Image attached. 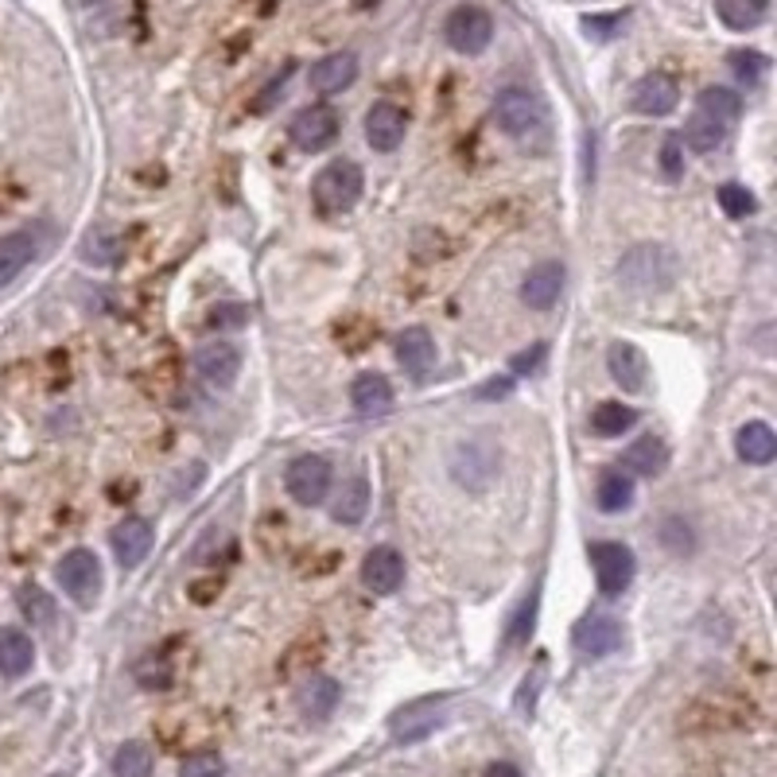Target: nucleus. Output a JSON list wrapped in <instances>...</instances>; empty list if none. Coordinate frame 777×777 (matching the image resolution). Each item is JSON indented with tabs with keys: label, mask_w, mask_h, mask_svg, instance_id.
I'll use <instances>...</instances> for the list:
<instances>
[{
	"label": "nucleus",
	"mask_w": 777,
	"mask_h": 777,
	"mask_svg": "<svg viewBox=\"0 0 777 777\" xmlns=\"http://www.w3.org/2000/svg\"><path fill=\"white\" fill-rule=\"evenodd\" d=\"M677 253L665 250V245H634L618 265V280L630 292H665V288L677 284Z\"/></svg>",
	"instance_id": "nucleus-1"
},
{
	"label": "nucleus",
	"mask_w": 777,
	"mask_h": 777,
	"mask_svg": "<svg viewBox=\"0 0 777 777\" xmlns=\"http://www.w3.org/2000/svg\"><path fill=\"white\" fill-rule=\"evenodd\" d=\"M494 121H498L501 133L513 136V141H529V136L545 133L548 109L533 89L506 86V89H498V98H494Z\"/></svg>",
	"instance_id": "nucleus-2"
},
{
	"label": "nucleus",
	"mask_w": 777,
	"mask_h": 777,
	"mask_svg": "<svg viewBox=\"0 0 777 777\" xmlns=\"http://www.w3.org/2000/svg\"><path fill=\"white\" fill-rule=\"evenodd\" d=\"M362 191H366V175H362V168L354 160L327 163L312 183L315 206H319L323 215H347V210H354Z\"/></svg>",
	"instance_id": "nucleus-3"
},
{
	"label": "nucleus",
	"mask_w": 777,
	"mask_h": 777,
	"mask_svg": "<svg viewBox=\"0 0 777 777\" xmlns=\"http://www.w3.org/2000/svg\"><path fill=\"white\" fill-rule=\"evenodd\" d=\"M59 587L71 595L78 607H94V599L101 595V563L89 548H71L54 568Z\"/></svg>",
	"instance_id": "nucleus-4"
},
{
	"label": "nucleus",
	"mask_w": 777,
	"mask_h": 777,
	"mask_svg": "<svg viewBox=\"0 0 777 777\" xmlns=\"http://www.w3.org/2000/svg\"><path fill=\"white\" fill-rule=\"evenodd\" d=\"M288 133H292V144L295 148H304V153H323V148H331L335 141H339L342 133V117L335 106H307L300 109V113L292 117V125H288Z\"/></svg>",
	"instance_id": "nucleus-5"
},
{
	"label": "nucleus",
	"mask_w": 777,
	"mask_h": 777,
	"mask_svg": "<svg viewBox=\"0 0 777 777\" xmlns=\"http://www.w3.org/2000/svg\"><path fill=\"white\" fill-rule=\"evenodd\" d=\"M591 556V568H595V580H599V591L603 595H622L630 583H634V553L630 545H618V541H595L587 548Z\"/></svg>",
	"instance_id": "nucleus-6"
},
{
	"label": "nucleus",
	"mask_w": 777,
	"mask_h": 777,
	"mask_svg": "<svg viewBox=\"0 0 777 777\" xmlns=\"http://www.w3.org/2000/svg\"><path fill=\"white\" fill-rule=\"evenodd\" d=\"M444 36H447V44H451V51L483 54L494 39V20H490V12L478 9V4H463V9H456L451 16H447Z\"/></svg>",
	"instance_id": "nucleus-7"
},
{
	"label": "nucleus",
	"mask_w": 777,
	"mask_h": 777,
	"mask_svg": "<svg viewBox=\"0 0 777 777\" xmlns=\"http://www.w3.org/2000/svg\"><path fill=\"white\" fill-rule=\"evenodd\" d=\"M444 715H447V696H424V700L404 704L401 712H393L389 727H393L397 742H421L444 727Z\"/></svg>",
	"instance_id": "nucleus-8"
},
{
	"label": "nucleus",
	"mask_w": 777,
	"mask_h": 777,
	"mask_svg": "<svg viewBox=\"0 0 777 777\" xmlns=\"http://www.w3.org/2000/svg\"><path fill=\"white\" fill-rule=\"evenodd\" d=\"M284 483H288V494H292L300 506H319V501H327V494H331V463L323 456H300L288 466Z\"/></svg>",
	"instance_id": "nucleus-9"
},
{
	"label": "nucleus",
	"mask_w": 777,
	"mask_h": 777,
	"mask_svg": "<svg viewBox=\"0 0 777 777\" xmlns=\"http://www.w3.org/2000/svg\"><path fill=\"white\" fill-rule=\"evenodd\" d=\"M195 374L203 377L210 389H230L242 374V350L233 342H206V347L195 350Z\"/></svg>",
	"instance_id": "nucleus-10"
},
{
	"label": "nucleus",
	"mask_w": 777,
	"mask_h": 777,
	"mask_svg": "<svg viewBox=\"0 0 777 777\" xmlns=\"http://www.w3.org/2000/svg\"><path fill=\"white\" fill-rule=\"evenodd\" d=\"M409 133V117L397 101H374L366 113V141L374 153H397Z\"/></svg>",
	"instance_id": "nucleus-11"
},
{
	"label": "nucleus",
	"mask_w": 777,
	"mask_h": 777,
	"mask_svg": "<svg viewBox=\"0 0 777 777\" xmlns=\"http://www.w3.org/2000/svg\"><path fill=\"white\" fill-rule=\"evenodd\" d=\"M563 280H568V272H563V260H536L533 268H529L525 284H521V300H525L533 312H548V307L560 304V292H563Z\"/></svg>",
	"instance_id": "nucleus-12"
},
{
	"label": "nucleus",
	"mask_w": 777,
	"mask_h": 777,
	"mask_svg": "<svg viewBox=\"0 0 777 777\" xmlns=\"http://www.w3.org/2000/svg\"><path fill=\"white\" fill-rule=\"evenodd\" d=\"M680 101V82L672 78L669 71H653L645 78H638L634 94H630V106L642 117H665L672 113Z\"/></svg>",
	"instance_id": "nucleus-13"
},
{
	"label": "nucleus",
	"mask_w": 777,
	"mask_h": 777,
	"mask_svg": "<svg viewBox=\"0 0 777 777\" xmlns=\"http://www.w3.org/2000/svg\"><path fill=\"white\" fill-rule=\"evenodd\" d=\"M362 583H366L374 595H397L404 583V556L389 545L369 548L366 560H362Z\"/></svg>",
	"instance_id": "nucleus-14"
},
{
	"label": "nucleus",
	"mask_w": 777,
	"mask_h": 777,
	"mask_svg": "<svg viewBox=\"0 0 777 777\" xmlns=\"http://www.w3.org/2000/svg\"><path fill=\"white\" fill-rule=\"evenodd\" d=\"M436 339H432L424 327H404L401 335H397V362H401V369L409 377H416V381H424V377L436 369Z\"/></svg>",
	"instance_id": "nucleus-15"
},
{
	"label": "nucleus",
	"mask_w": 777,
	"mask_h": 777,
	"mask_svg": "<svg viewBox=\"0 0 777 777\" xmlns=\"http://www.w3.org/2000/svg\"><path fill=\"white\" fill-rule=\"evenodd\" d=\"M153 521H144V518H125V521H117L113 525V556H117V563L121 568H141L144 563V556L153 553Z\"/></svg>",
	"instance_id": "nucleus-16"
},
{
	"label": "nucleus",
	"mask_w": 777,
	"mask_h": 777,
	"mask_svg": "<svg viewBox=\"0 0 777 777\" xmlns=\"http://www.w3.org/2000/svg\"><path fill=\"white\" fill-rule=\"evenodd\" d=\"M357 78V54L354 51H335V54H323L319 63L307 71V82H312L315 94H342L347 86H354Z\"/></svg>",
	"instance_id": "nucleus-17"
},
{
	"label": "nucleus",
	"mask_w": 777,
	"mask_h": 777,
	"mask_svg": "<svg viewBox=\"0 0 777 777\" xmlns=\"http://www.w3.org/2000/svg\"><path fill=\"white\" fill-rule=\"evenodd\" d=\"M607 369L626 393H645V381H649V362L645 354L634 347V342H610L607 350Z\"/></svg>",
	"instance_id": "nucleus-18"
},
{
	"label": "nucleus",
	"mask_w": 777,
	"mask_h": 777,
	"mask_svg": "<svg viewBox=\"0 0 777 777\" xmlns=\"http://www.w3.org/2000/svg\"><path fill=\"white\" fill-rule=\"evenodd\" d=\"M339 700H342L339 680L327 677V672H312V677L300 684V712H304V719H312V724H327L335 715V707H339Z\"/></svg>",
	"instance_id": "nucleus-19"
},
{
	"label": "nucleus",
	"mask_w": 777,
	"mask_h": 777,
	"mask_svg": "<svg viewBox=\"0 0 777 777\" xmlns=\"http://www.w3.org/2000/svg\"><path fill=\"white\" fill-rule=\"evenodd\" d=\"M39 257V233L36 230H12L0 233V288L24 272Z\"/></svg>",
	"instance_id": "nucleus-20"
},
{
	"label": "nucleus",
	"mask_w": 777,
	"mask_h": 777,
	"mask_svg": "<svg viewBox=\"0 0 777 777\" xmlns=\"http://www.w3.org/2000/svg\"><path fill=\"white\" fill-rule=\"evenodd\" d=\"M622 645V626L610 615H591L575 626V649L583 657H610Z\"/></svg>",
	"instance_id": "nucleus-21"
},
{
	"label": "nucleus",
	"mask_w": 777,
	"mask_h": 777,
	"mask_svg": "<svg viewBox=\"0 0 777 777\" xmlns=\"http://www.w3.org/2000/svg\"><path fill=\"white\" fill-rule=\"evenodd\" d=\"M32 665H36V645H32V638H27L24 630L4 626V630H0V677L20 680L24 672H32Z\"/></svg>",
	"instance_id": "nucleus-22"
},
{
	"label": "nucleus",
	"mask_w": 777,
	"mask_h": 777,
	"mask_svg": "<svg viewBox=\"0 0 777 777\" xmlns=\"http://www.w3.org/2000/svg\"><path fill=\"white\" fill-rule=\"evenodd\" d=\"M350 401L362 416H389L393 412V385L381 374H362L350 385Z\"/></svg>",
	"instance_id": "nucleus-23"
},
{
	"label": "nucleus",
	"mask_w": 777,
	"mask_h": 777,
	"mask_svg": "<svg viewBox=\"0 0 777 777\" xmlns=\"http://www.w3.org/2000/svg\"><path fill=\"white\" fill-rule=\"evenodd\" d=\"M665 466H669V447L657 436H642L638 444H630L622 451V471L630 474V478H634V474L653 478V474H661Z\"/></svg>",
	"instance_id": "nucleus-24"
},
{
	"label": "nucleus",
	"mask_w": 777,
	"mask_h": 777,
	"mask_svg": "<svg viewBox=\"0 0 777 777\" xmlns=\"http://www.w3.org/2000/svg\"><path fill=\"white\" fill-rule=\"evenodd\" d=\"M734 447H739L742 463H751V466H769L777 459V436H774V428L762 421L742 424Z\"/></svg>",
	"instance_id": "nucleus-25"
},
{
	"label": "nucleus",
	"mask_w": 777,
	"mask_h": 777,
	"mask_svg": "<svg viewBox=\"0 0 777 777\" xmlns=\"http://www.w3.org/2000/svg\"><path fill=\"white\" fill-rule=\"evenodd\" d=\"M369 478L366 474H350L347 483H342V490L335 494V510L331 518L342 521V525H357V521H366L369 513Z\"/></svg>",
	"instance_id": "nucleus-26"
},
{
	"label": "nucleus",
	"mask_w": 777,
	"mask_h": 777,
	"mask_svg": "<svg viewBox=\"0 0 777 777\" xmlns=\"http://www.w3.org/2000/svg\"><path fill=\"white\" fill-rule=\"evenodd\" d=\"M715 16L731 32H754L769 16V0H715Z\"/></svg>",
	"instance_id": "nucleus-27"
},
{
	"label": "nucleus",
	"mask_w": 777,
	"mask_h": 777,
	"mask_svg": "<svg viewBox=\"0 0 777 777\" xmlns=\"http://www.w3.org/2000/svg\"><path fill=\"white\" fill-rule=\"evenodd\" d=\"M638 424V412L622 401H603L599 409L591 412V432L603 439H618Z\"/></svg>",
	"instance_id": "nucleus-28"
},
{
	"label": "nucleus",
	"mask_w": 777,
	"mask_h": 777,
	"mask_svg": "<svg viewBox=\"0 0 777 777\" xmlns=\"http://www.w3.org/2000/svg\"><path fill=\"white\" fill-rule=\"evenodd\" d=\"M595 501H599L603 513H626L630 506H634V478H630L626 471H607L599 478Z\"/></svg>",
	"instance_id": "nucleus-29"
},
{
	"label": "nucleus",
	"mask_w": 777,
	"mask_h": 777,
	"mask_svg": "<svg viewBox=\"0 0 777 777\" xmlns=\"http://www.w3.org/2000/svg\"><path fill=\"white\" fill-rule=\"evenodd\" d=\"M696 109L700 113H707V117H715L719 125L734 129V121L742 117V98L727 86H707L704 94L696 98Z\"/></svg>",
	"instance_id": "nucleus-30"
},
{
	"label": "nucleus",
	"mask_w": 777,
	"mask_h": 777,
	"mask_svg": "<svg viewBox=\"0 0 777 777\" xmlns=\"http://www.w3.org/2000/svg\"><path fill=\"white\" fill-rule=\"evenodd\" d=\"M727 133H731V129L727 125H719V121H715V117H707V113H692V121L689 125H684V141L680 144H689L692 153H715V148H719V144L727 141Z\"/></svg>",
	"instance_id": "nucleus-31"
},
{
	"label": "nucleus",
	"mask_w": 777,
	"mask_h": 777,
	"mask_svg": "<svg viewBox=\"0 0 777 777\" xmlns=\"http://www.w3.org/2000/svg\"><path fill=\"white\" fill-rule=\"evenodd\" d=\"M113 774L117 777H148L153 774V751L144 746V742H125V746H117L113 754Z\"/></svg>",
	"instance_id": "nucleus-32"
},
{
	"label": "nucleus",
	"mask_w": 777,
	"mask_h": 777,
	"mask_svg": "<svg viewBox=\"0 0 777 777\" xmlns=\"http://www.w3.org/2000/svg\"><path fill=\"white\" fill-rule=\"evenodd\" d=\"M20 610H24V618L32 626H47L54 622V599L47 595L44 587H36V583H27V587H20Z\"/></svg>",
	"instance_id": "nucleus-33"
},
{
	"label": "nucleus",
	"mask_w": 777,
	"mask_h": 777,
	"mask_svg": "<svg viewBox=\"0 0 777 777\" xmlns=\"http://www.w3.org/2000/svg\"><path fill=\"white\" fill-rule=\"evenodd\" d=\"M719 206H724L727 218H746L754 215V195L739 183H727V187H719Z\"/></svg>",
	"instance_id": "nucleus-34"
},
{
	"label": "nucleus",
	"mask_w": 777,
	"mask_h": 777,
	"mask_svg": "<svg viewBox=\"0 0 777 777\" xmlns=\"http://www.w3.org/2000/svg\"><path fill=\"white\" fill-rule=\"evenodd\" d=\"M136 684L141 689H168L171 684V665L163 661V657H144L141 665H136Z\"/></svg>",
	"instance_id": "nucleus-35"
},
{
	"label": "nucleus",
	"mask_w": 777,
	"mask_h": 777,
	"mask_svg": "<svg viewBox=\"0 0 777 777\" xmlns=\"http://www.w3.org/2000/svg\"><path fill=\"white\" fill-rule=\"evenodd\" d=\"M731 71L739 74V82L754 86V82L769 71V63H766V54H758V51H731Z\"/></svg>",
	"instance_id": "nucleus-36"
},
{
	"label": "nucleus",
	"mask_w": 777,
	"mask_h": 777,
	"mask_svg": "<svg viewBox=\"0 0 777 777\" xmlns=\"http://www.w3.org/2000/svg\"><path fill=\"white\" fill-rule=\"evenodd\" d=\"M661 541H665V548H669V553H677V556H684V553H692V548H696L692 525H684L680 518H669V521H665Z\"/></svg>",
	"instance_id": "nucleus-37"
},
{
	"label": "nucleus",
	"mask_w": 777,
	"mask_h": 777,
	"mask_svg": "<svg viewBox=\"0 0 777 777\" xmlns=\"http://www.w3.org/2000/svg\"><path fill=\"white\" fill-rule=\"evenodd\" d=\"M222 774H226L222 758H218V754H210V751L191 754V758L179 766V777H222Z\"/></svg>",
	"instance_id": "nucleus-38"
},
{
	"label": "nucleus",
	"mask_w": 777,
	"mask_h": 777,
	"mask_svg": "<svg viewBox=\"0 0 777 777\" xmlns=\"http://www.w3.org/2000/svg\"><path fill=\"white\" fill-rule=\"evenodd\" d=\"M533 615H536V595H529V599L521 603L518 615H513L510 634H506V645H521V642H529V634H533Z\"/></svg>",
	"instance_id": "nucleus-39"
},
{
	"label": "nucleus",
	"mask_w": 777,
	"mask_h": 777,
	"mask_svg": "<svg viewBox=\"0 0 777 777\" xmlns=\"http://www.w3.org/2000/svg\"><path fill=\"white\" fill-rule=\"evenodd\" d=\"M622 24H626V12H610V16H583V32H587L591 39H610Z\"/></svg>",
	"instance_id": "nucleus-40"
},
{
	"label": "nucleus",
	"mask_w": 777,
	"mask_h": 777,
	"mask_svg": "<svg viewBox=\"0 0 777 777\" xmlns=\"http://www.w3.org/2000/svg\"><path fill=\"white\" fill-rule=\"evenodd\" d=\"M245 319H250V307L245 304H222L210 312V323H215V327H242Z\"/></svg>",
	"instance_id": "nucleus-41"
},
{
	"label": "nucleus",
	"mask_w": 777,
	"mask_h": 777,
	"mask_svg": "<svg viewBox=\"0 0 777 777\" xmlns=\"http://www.w3.org/2000/svg\"><path fill=\"white\" fill-rule=\"evenodd\" d=\"M510 393H513L510 377H490V385H478V389H474V397H478V401H506Z\"/></svg>",
	"instance_id": "nucleus-42"
},
{
	"label": "nucleus",
	"mask_w": 777,
	"mask_h": 777,
	"mask_svg": "<svg viewBox=\"0 0 777 777\" xmlns=\"http://www.w3.org/2000/svg\"><path fill=\"white\" fill-rule=\"evenodd\" d=\"M548 357V347L545 342H536V347H529V354H518L513 357V369L518 374H533V369H541V362Z\"/></svg>",
	"instance_id": "nucleus-43"
},
{
	"label": "nucleus",
	"mask_w": 777,
	"mask_h": 777,
	"mask_svg": "<svg viewBox=\"0 0 777 777\" xmlns=\"http://www.w3.org/2000/svg\"><path fill=\"white\" fill-rule=\"evenodd\" d=\"M665 175L669 179L680 175V136H669V141H665Z\"/></svg>",
	"instance_id": "nucleus-44"
},
{
	"label": "nucleus",
	"mask_w": 777,
	"mask_h": 777,
	"mask_svg": "<svg viewBox=\"0 0 777 777\" xmlns=\"http://www.w3.org/2000/svg\"><path fill=\"white\" fill-rule=\"evenodd\" d=\"M541 677H545V665H536V672H533V680H525V684H521V712H529V707H533V696H536V684H541Z\"/></svg>",
	"instance_id": "nucleus-45"
},
{
	"label": "nucleus",
	"mask_w": 777,
	"mask_h": 777,
	"mask_svg": "<svg viewBox=\"0 0 777 777\" xmlns=\"http://www.w3.org/2000/svg\"><path fill=\"white\" fill-rule=\"evenodd\" d=\"M483 777H525V774H521L513 762H494V766H486Z\"/></svg>",
	"instance_id": "nucleus-46"
}]
</instances>
